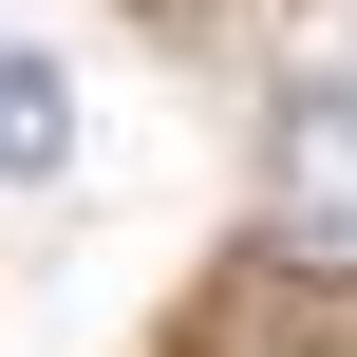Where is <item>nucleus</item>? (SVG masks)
<instances>
[{"label":"nucleus","mask_w":357,"mask_h":357,"mask_svg":"<svg viewBox=\"0 0 357 357\" xmlns=\"http://www.w3.org/2000/svg\"><path fill=\"white\" fill-rule=\"evenodd\" d=\"M264 207H282V245H301V264H357V75H301V94H282Z\"/></svg>","instance_id":"nucleus-1"},{"label":"nucleus","mask_w":357,"mask_h":357,"mask_svg":"<svg viewBox=\"0 0 357 357\" xmlns=\"http://www.w3.org/2000/svg\"><path fill=\"white\" fill-rule=\"evenodd\" d=\"M56 151H75V75L56 56H0V188H38Z\"/></svg>","instance_id":"nucleus-2"}]
</instances>
